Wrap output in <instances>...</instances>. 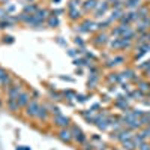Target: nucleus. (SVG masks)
Instances as JSON below:
<instances>
[{
	"instance_id": "obj_1",
	"label": "nucleus",
	"mask_w": 150,
	"mask_h": 150,
	"mask_svg": "<svg viewBox=\"0 0 150 150\" xmlns=\"http://www.w3.org/2000/svg\"><path fill=\"white\" fill-rule=\"evenodd\" d=\"M71 132H72L74 143H77L78 146H83V144L87 141L86 134L81 131V128H78V126H77V125H71Z\"/></svg>"
},
{
	"instance_id": "obj_2",
	"label": "nucleus",
	"mask_w": 150,
	"mask_h": 150,
	"mask_svg": "<svg viewBox=\"0 0 150 150\" xmlns=\"http://www.w3.org/2000/svg\"><path fill=\"white\" fill-rule=\"evenodd\" d=\"M41 104L38 102V99H32V101L27 104V107L24 108V114L29 119H36V114H38V110H39Z\"/></svg>"
},
{
	"instance_id": "obj_3",
	"label": "nucleus",
	"mask_w": 150,
	"mask_h": 150,
	"mask_svg": "<svg viewBox=\"0 0 150 150\" xmlns=\"http://www.w3.org/2000/svg\"><path fill=\"white\" fill-rule=\"evenodd\" d=\"M53 125L57 126L59 129L71 128V119L65 114H57V116H53Z\"/></svg>"
},
{
	"instance_id": "obj_4",
	"label": "nucleus",
	"mask_w": 150,
	"mask_h": 150,
	"mask_svg": "<svg viewBox=\"0 0 150 150\" xmlns=\"http://www.w3.org/2000/svg\"><path fill=\"white\" fill-rule=\"evenodd\" d=\"M110 8H111V5L107 2V0H104V2H99L98 6H96V9L93 11V17H95V18H102L107 12L110 11Z\"/></svg>"
},
{
	"instance_id": "obj_5",
	"label": "nucleus",
	"mask_w": 150,
	"mask_h": 150,
	"mask_svg": "<svg viewBox=\"0 0 150 150\" xmlns=\"http://www.w3.org/2000/svg\"><path fill=\"white\" fill-rule=\"evenodd\" d=\"M57 138H59L62 143H65V144H71V143H74L71 128H63V129H59V132H57Z\"/></svg>"
},
{
	"instance_id": "obj_6",
	"label": "nucleus",
	"mask_w": 150,
	"mask_h": 150,
	"mask_svg": "<svg viewBox=\"0 0 150 150\" xmlns=\"http://www.w3.org/2000/svg\"><path fill=\"white\" fill-rule=\"evenodd\" d=\"M21 92H23V87H21V84L20 83H14V84H11L8 89H6V93H8V98H11V99H17L20 95H21Z\"/></svg>"
},
{
	"instance_id": "obj_7",
	"label": "nucleus",
	"mask_w": 150,
	"mask_h": 150,
	"mask_svg": "<svg viewBox=\"0 0 150 150\" xmlns=\"http://www.w3.org/2000/svg\"><path fill=\"white\" fill-rule=\"evenodd\" d=\"M0 84H2V87H5V89H8L11 84H14V80H12V77L9 75V72L3 68H0Z\"/></svg>"
},
{
	"instance_id": "obj_8",
	"label": "nucleus",
	"mask_w": 150,
	"mask_h": 150,
	"mask_svg": "<svg viewBox=\"0 0 150 150\" xmlns=\"http://www.w3.org/2000/svg\"><path fill=\"white\" fill-rule=\"evenodd\" d=\"M50 116H51V112H50V108L47 105H42L39 107V110H38V114H36V120L39 122H48Z\"/></svg>"
},
{
	"instance_id": "obj_9",
	"label": "nucleus",
	"mask_w": 150,
	"mask_h": 150,
	"mask_svg": "<svg viewBox=\"0 0 150 150\" xmlns=\"http://www.w3.org/2000/svg\"><path fill=\"white\" fill-rule=\"evenodd\" d=\"M135 15H137V21H141L150 17V8L146 5H141L138 9H135Z\"/></svg>"
},
{
	"instance_id": "obj_10",
	"label": "nucleus",
	"mask_w": 150,
	"mask_h": 150,
	"mask_svg": "<svg viewBox=\"0 0 150 150\" xmlns=\"http://www.w3.org/2000/svg\"><path fill=\"white\" fill-rule=\"evenodd\" d=\"M32 101V96H30V93L29 92H21V95L17 98V102H18V105H20V108L23 110V108H26L27 107V104Z\"/></svg>"
},
{
	"instance_id": "obj_11",
	"label": "nucleus",
	"mask_w": 150,
	"mask_h": 150,
	"mask_svg": "<svg viewBox=\"0 0 150 150\" xmlns=\"http://www.w3.org/2000/svg\"><path fill=\"white\" fill-rule=\"evenodd\" d=\"M149 27H150V17L146 18V20H141L138 21V26H137V35H141V33H147L149 32Z\"/></svg>"
},
{
	"instance_id": "obj_12",
	"label": "nucleus",
	"mask_w": 150,
	"mask_h": 150,
	"mask_svg": "<svg viewBox=\"0 0 150 150\" xmlns=\"http://www.w3.org/2000/svg\"><path fill=\"white\" fill-rule=\"evenodd\" d=\"M36 20L38 21H41V23H47V20L50 18V11L47 8H39L36 11V14H35Z\"/></svg>"
},
{
	"instance_id": "obj_13",
	"label": "nucleus",
	"mask_w": 150,
	"mask_h": 150,
	"mask_svg": "<svg viewBox=\"0 0 150 150\" xmlns=\"http://www.w3.org/2000/svg\"><path fill=\"white\" fill-rule=\"evenodd\" d=\"M92 42H93L95 45H98V47H102V45H105V44L108 42V35L104 33V32H99V33L93 38Z\"/></svg>"
},
{
	"instance_id": "obj_14",
	"label": "nucleus",
	"mask_w": 150,
	"mask_h": 150,
	"mask_svg": "<svg viewBox=\"0 0 150 150\" xmlns=\"http://www.w3.org/2000/svg\"><path fill=\"white\" fill-rule=\"evenodd\" d=\"M98 0H84V2L81 3V8H83V11L86 12H90V11H95L96 9V6H98Z\"/></svg>"
},
{
	"instance_id": "obj_15",
	"label": "nucleus",
	"mask_w": 150,
	"mask_h": 150,
	"mask_svg": "<svg viewBox=\"0 0 150 150\" xmlns=\"http://www.w3.org/2000/svg\"><path fill=\"white\" fill-rule=\"evenodd\" d=\"M68 17L71 21H80L83 18V14L78 8H75V9H68Z\"/></svg>"
},
{
	"instance_id": "obj_16",
	"label": "nucleus",
	"mask_w": 150,
	"mask_h": 150,
	"mask_svg": "<svg viewBox=\"0 0 150 150\" xmlns=\"http://www.w3.org/2000/svg\"><path fill=\"white\" fill-rule=\"evenodd\" d=\"M6 107H8V110L9 111H12V112H18L21 108H20V105H18V102H17V99H11V98H8V101H6Z\"/></svg>"
},
{
	"instance_id": "obj_17",
	"label": "nucleus",
	"mask_w": 150,
	"mask_h": 150,
	"mask_svg": "<svg viewBox=\"0 0 150 150\" xmlns=\"http://www.w3.org/2000/svg\"><path fill=\"white\" fill-rule=\"evenodd\" d=\"M141 6V0H125V8L129 11H135Z\"/></svg>"
},
{
	"instance_id": "obj_18",
	"label": "nucleus",
	"mask_w": 150,
	"mask_h": 150,
	"mask_svg": "<svg viewBox=\"0 0 150 150\" xmlns=\"http://www.w3.org/2000/svg\"><path fill=\"white\" fill-rule=\"evenodd\" d=\"M45 24H47L48 27H51V29H56V27L60 26V20H59V17H56V15H50V18L47 20Z\"/></svg>"
},
{
	"instance_id": "obj_19",
	"label": "nucleus",
	"mask_w": 150,
	"mask_h": 150,
	"mask_svg": "<svg viewBox=\"0 0 150 150\" xmlns=\"http://www.w3.org/2000/svg\"><path fill=\"white\" fill-rule=\"evenodd\" d=\"M123 9H125V8H120V9H112V12H111V17H110L108 20H110L111 23H112V21H119V20H120V17L125 14Z\"/></svg>"
},
{
	"instance_id": "obj_20",
	"label": "nucleus",
	"mask_w": 150,
	"mask_h": 150,
	"mask_svg": "<svg viewBox=\"0 0 150 150\" xmlns=\"http://www.w3.org/2000/svg\"><path fill=\"white\" fill-rule=\"evenodd\" d=\"M39 9V6H38L36 3H27L26 6L23 8V12H26V14H30V15H33V14H36V11Z\"/></svg>"
},
{
	"instance_id": "obj_21",
	"label": "nucleus",
	"mask_w": 150,
	"mask_h": 150,
	"mask_svg": "<svg viewBox=\"0 0 150 150\" xmlns=\"http://www.w3.org/2000/svg\"><path fill=\"white\" fill-rule=\"evenodd\" d=\"M99 81V77H98V74H90V77H89V81H87V87L89 89H95L96 84Z\"/></svg>"
},
{
	"instance_id": "obj_22",
	"label": "nucleus",
	"mask_w": 150,
	"mask_h": 150,
	"mask_svg": "<svg viewBox=\"0 0 150 150\" xmlns=\"http://www.w3.org/2000/svg\"><path fill=\"white\" fill-rule=\"evenodd\" d=\"M132 140H134V143L137 144V147H138L140 144L146 143V135H144L143 132H140V134H135V135H132Z\"/></svg>"
},
{
	"instance_id": "obj_23",
	"label": "nucleus",
	"mask_w": 150,
	"mask_h": 150,
	"mask_svg": "<svg viewBox=\"0 0 150 150\" xmlns=\"http://www.w3.org/2000/svg\"><path fill=\"white\" fill-rule=\"evenodd\" d=\"M8 15H9V14H8ZM8 15H5L3 18H0V30H5V29H9V27L14 26V24L8 20Z\"/></svg>"
},
{
	"instance_id": "obj_24",
	"label": "nucleus",
	"mask_w": 150,
	"mask_h": 150,
	"mask_svg": "<svg viewBox=\"0 0 150 150\" xmlns=\"http://www.w3.org/2000/svg\"><path fill=\"white\" fill-rule=\"evenodd\" d=\"M48 95H50V98H51L53 101H62V98H63V93H60L57 90H53V89H50Z\"/></svg>"
},
{
	"instance_id": "obj_25",
	"label": "nucleus",
	"mask_w": 150,
	"mask_h": 150,
	"mask_svg": "<svg viewBox=\"0 0 150 150\" xmlns=\"http://www.w3.org/2000/svg\"><path fill=\"white\" fill-rule=\"evenodd\" d=\"M122 146L126 149V150H135L137 149V144L134 143V140L132 138H129V140H126V141H123L122 143Z\"/></svg>"
},
{
	"instance_id": "obj_26",
	"label": "nucleus",
	"mask_w": 150,
	"mask_h": 150,
	"mask_svg": "<svg viewBox=\"0 0 150 150\" xmlns=\"http://www.w3.org/2000/svg\"><path fill=\"white\" fill-rule=\"evenodd\" d=\"M110 47L112 50H122V38H116L110 42Z\"/></svg>"
},
{
	"instance_id": "obj_27",
	"label": "nucleus",
	"mask_w": 150,
	"mask_h": 150,
	"mask_svg": "<svg viewBox=\"0 0 150 150\" xmlns=\"http://www.w3.org/2000/svg\"><path fill=\"white\" fill-rule=\"evenodd\" d=\"M125 62V57L123 56H116L114 59H112L111 62H108V66H114V65H120Z\"/></svg>"
},
{
	"instance_id": "obj_28",
	"label": "nucleus",
	"mask_w": 150,
	"mask_h": 150,
	"mask_svg": "<svg viewBox=\"0 0 150 150\" xmlns=\"http://www.w3.org/2000/svg\"><path fill=\"white\" fill-rule=\"evenodd\" d=\"M110 24H111L110 20H105V21H102V23H96V29L102 32V30H105V29L110 26Z\"/></svg>"
},
{
	"instance_id": "obj_29",
	"label": "nucleus",
	"mask_w": 150,
	"mask_h": 150,
	"mask_svg": "<svg viewBox=\"0 0 150 150\" xmlns=\"http://www.w3.org/2000/svg\"><path fill=\"white\" fill-rule=\"evenodd\" d=\"M122 80V77H120V74H110V77H108V81L110 83H119Z\"/></svg>"
},
{
	"instance_id": "obj_30",
	"label": "nucleus",
	"mask_w": 150,
	"mask_h": 150,
	"mask_svg": "<svg viewBox=\"0 0 150 150\" xmlns=\"http://www.w3.org/2000/svg\"><path fill=\"white\" fill-rule=\"evenodd\" d=\"M116 107H120V108H123L125 111H126L128 110V101H126V99H119V101L116 102Z\"/></svg>"
},
{
	"instance_id": "obj_31",
	"label": "nucleus",
	"mask_w": 150,
	"mask_h": 150,
	"mask_svg": "<svg viewBox=\"0 0 150 150\" xmlns=\"http://www.w3.org/2000/svg\"><path fill=\"white\" fill-rule=\"evenodd\" d=\"M78 6H81V0H71L68 3V9H75Z\"/></svg>"
},
{
	"instance_id": "obj_32",
	"label": "nucleus",
	"mask_w": 150,
	"mask_h": 150,
	"mask_svg": "<svg viewBox=\"0 0 150 150\" xmlns=\"http://www.w3.org/2000/svg\"><path fill=\"white\" fill-rule=\"evenodd\" d=\"M74 42H75V45H77V47H80V48H83V50H84V47H86V42L83 41V38H81V36H77V38L74 39Z\"/></svg>"
},
{
	"instance_id": "obj_33",
	"label": "nucleus",
	"mask_w": 150,
	"mask_h": 150,
	"mask_svg": "<svg viewBox=\"0 0 150 150\" xmlns=\"http://www.w3.org/2000/svg\"><path fill=\"white\" fill-rule=\"evenodd\" d=\"M5 9H6V12H8V14H9V15H12V14H14V12H15V9H17V6H15L14 3H8V5L5 6Z\"/></svg>"
},
{
	"instance_id": "obj_34",
	"label": "nucleus",
	"mask_w": 150,
	"mask_h": 150,
	"mask_svg": "<svg viewBox=\"0 0 150 150\" xmlns=\"http://www.w3.org/2000/svg\"><path fill=\"white\" fill-rule=\"evenodd\" d=\"M48 108H50V112H51V116H57V114H62L60 108H59V107H56V105H51V107H48Z\"/></svg>"
},
{
	"instance_id": "obj_35",
	"label": "nucleus",
	"mask_w": 150,
	"mask_h": 150,
	"mask_svg": "<svg viewBox=\"0 0 150 150\" xmlns=\"http://www.w3.org/2000/svg\"><path fill=\"white\" fill-rule=\"evenodd\" d=\"M63 96H65L66 99H75L77 93H75V92H72V90H65V92H63Z\"/></svg>"
},
{
	"instance_id": "obj_36",
	"label": "nucleus",
	"mask_w": 150,
	"mask_h": 150,
	"mask_svg": "<svg viewBox=\"0 0 150 150\" xmlns=\"http://www.w3.org/2000/svg\"><path fill=\"white\" fill-rule=\"evenodd\" d=\"M138 90H141V92H150V84H147V83H140L138 84Z\"/></svg>"
},
{
	"instance_id": "obj_37",
	"label": "nucleus",
	"mask_w": 150,
	"mask_h": 150,
	"mask_svg": "<svg viewBox=\"0 0 150 150\" xmlns=\"http://www.w3.org/2000/svg\"><path fill=\"white\" fill-rule=\"evenodd\" d=\"M81 150H95V146H93L92 143H89V141H86V143L83 144Z\"/></svg>"
},
{
	"instance_id": "obj_38",
	"label": "nucleus",
	"mask_w": 150,
	"mask_h": 150,
	"mask_svg": "<svg viewBox=\"0 0 150 150\" xmlns=\"http://www.w3.org/2000/svg\"><path fill=\"white\" fill-rule=\"evenodd\" d=\"M74 65H75V66H83V65H86V59H74Z\"/></svg>"
},
{
	"instance_id": "obj_39",
	"label": "nucleus",
	"mask_w": 150,
	"mask_h": 150,
	"mask_svg": "<svg viewBox=\"0 0 150 150\" xmlns=\"http://www.w3.org/2000/svg\"><path fill=\"white\" fill-rule=\"evenodd\" d=\"M3 42L5 44H14V38H12V36H5L3 38Z\"/></svg>"
},
{
	"instance_id": "obj_40",
	"label": "nucleus",
	"mask_w": 150,
	"mask_h": 150,
	"mask_svg": "<svg viewBox=\"0 0 150 150\" xmlns=\"http://www.w3.org/2000/svg\"><path fill=\"white\" fill-rule=\"evenodd\" d=\"M75 101H80V102H86L87 101V98L84 95H77L75 96Z\"/></svg>"
},
{
	"instance_id": "obj_41",
	"label": "nucleus",
	"mask_w": 150,
	"mask_h": 150,
	"mask_svg": "<svg viewBox=\"0 0 150 150\" xmlns=\"http://www.w3.org/2000/svg\"><path fill=\"white\" fill-rule=\"evenodd\" d=\"M138 150H150V144L143 143V144H140V146H138Z\"/></svg>"
},
{
	"instance_id": "obj_42",
	"label": "nucleus",
	"mask_w": 150,
	"mask_h": 150,
	"mask_svg": "<svg viewBox=\"0 0 150 150\" xmlns=\"http://www.w3.org/2000/svg\"><path fill=\"white\" fill-rule=\"evenodd\" d=\"M5 15H8V12H6L5 6H0V18H3Z\"/></svg>"
},
{
	"instance_id": "obj_43",
	"label": "nucleus",
	"mask_w": 150,
	"mask_h": 150,
	"mask_svg": "<svg viewBox=\"0 0 150 150\" xmlns=\"http://www.w3.org/2000/svg\"><path fill=\"white\" fill-rule=\"evenodd\" d=\"M68 54H69L71 57H75V56L78 54V51H77V50H69V51H68Z\"/></svg>"
},
{
	"instance_id": "obj_44",
	"label": "nucleus",
	"mask_w": 150,
	"mask_h": 150,
	"mask_svg": "<svg viewBox=\"0 0 150 150\" xmlns=\"http://www.w3.org/2000/svg\"><path fill=\"white\" fill-rule=\"evenodd\" d=\"M60 78H62V80H65V81H71V83H74V78H71V77H63V75H62Z\"/></svg>"
},
{
	"instance_id": "obj_45",
	"label": "nucleus",
	"mask_w": 150,
	"mask_h": 150,
	"mask_svg": "<svg viewBox=\"0 0 150 150\" xmlns=\"http://www.w3.org/2000/svg\"><path fill=\"white\" fill-rule=\"evenodd\" d=\"M9 3V0H0V6H6Z\"/></svg>"
},
{
	"instance_id": "obj_46",
	"label": "nucleus",
	"mask_w": 150,
	"mask_h": 150,
	"mask_svg": "<svg viewBox=\"0 0 150 150\" xmlns=\"http://www.w3.org/2000/svg\"><path fill=\"white\" fill-rule=\"evenodd\" d=\"M90 110H92V111H93V110H99V104H95V105H92V108H90Z\"/></svg>"
},
{
	"instance_id": "obj_47",
	"label": "nucleus",
	"mask_w": 150,
	"mask_h": 150,
	"mask_svg": "<svg viewBox=\"0 0 150 150\" xmlns=\"http://www.w3.org/2000/svg\"><path fill=\"white\" fill-rule=\"evenodd\" d=\"M108 3H114V2H117V0H107Z\"/></svg>"
},
{
	"instance_id": "obj_48",
	"label": "nucleus",
	"mask_w": 150,
	"mask_h": 150,
	"mask_svg": "<svg viewBox=\"0 0 150 150\" xmlns=\"http://www.w3.org/2000/svg\"><path fill=\"white\" fill-rule=\"evenodd\" d=\"M36 0H27V3H35Z\"/></svg>"
},
{
	"instance_id": "obj_49",
	"label": "nucleus",
	"mask_w": 150,
	"mask_h": 150,
	"mask_svg": "<svg viewBox=\"0 0 150 150\" xmlns=\"http://www.w3.org/2000/svg\"><path fill=\"white\" fill-rule=\"evenodd\" d=\"M53 2H56V3H60V0H53Z\"/></svg>"
},
{
	"instance_id": "obj_50",
	"label": "nucleus",
	"mask_w": 150,
	"mask_h": 150,
	"mask_svg": "<svg viewBox=\"0 0 150 150\" xmlns=\"http://www.w3.org/2000/svg\"><path fill=\"white\" fill-rule=\"evenodd\" d=\"M23 150H30V149H29V147H24V149H23Z\"/></svg>"
},
{
	"instance_id": "obj_51",
	"label": "nucleus",
	"mask_w": 150,
	"mask_h": 150,
	"mask_svg": "<svg viewBox=\"0 0 150 150\" xmlns=\"http://www.w3.org/2000/svg\"><path fill=\"white\" fill-rule=\"evenodd\" d=\"M149 42H150V32H149Z\"/></svg>"
},
{
	"instance_id": "obj_52",
	"label": "nucleus",
	"mask_w": 150,
	"mask_h": 150,
	"mask_svg": "<svg viewBox=\"0 0 150 150\" xmlns=\"http://www.w3.org/2000/svg\"><path fill=\"white\" fill-rule=\"evenodd\" d=\"M111 150H120V149H111Z\"/></svg>"
},
{
	"instance_id": "obj_53",
	"label": "nucleus",
	"mask_w": 150,
	"mask_h": 150,
	"mask_svg": "<svg viewBox=\"0 0 150 150\" xmlns=\"http://www.w3.org/2000/svg\"><path fill=\"white\" fill-rule=\"evenodd\" d=\"M149 96H150V92H149Z\"/></svg>"
}]
</instances>
